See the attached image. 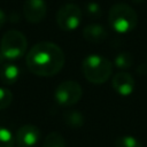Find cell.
<instances>
[{
  "mask_svg": "<svg viewBox=\"0 0 147 147\" xmlns=\"http://www.w3.org/2000/svg\"><path fill=\"white\" fill-rule=\"evenodd\" d=\"M133 2H136V3H141V2H144V0H132Z\"/></svg>",
  "mask_w": 147,
  "mask_h": 147,
  "instance_id": "20",
  "label": "cell"
},
{
  "mask_svg": "<svg viewBox=\"0 0 147 147\" xmlns=\"http://www.w3.org/2000/svg\"><path fill=\"white\" fill-rule=\"evenodd\" d=\"M41 133L38 126L26 124L21 126L15 136L16 147H34L40 140Z\"/></svg>",
  "mask_w": 147,
  "mask_h": 147,
  "instance_id": "7",
  "label": "cell"
},
{
  "mask_svg": "<svg viewBox=\"0 0 147 147\" xmlns=\"http://www.w3.org/2000/svg\"><path fill=\"white\" fill-rule=\"evenodd\" d=\"M64 122L72 129H78L84 125V115L78 110H68L63 115Z\"/></svg>",
  "mask_w": 147,
  "mask_h": 147,
  "instance_id": "12",
  "label": "cell"
},
{
  "mask_svg": "<svg viewBox=\"0 0 147 147\" xmlns=\"http://www.w3.org/2000/svg\"><path fill=\"white\" fill-rule=\"evenodd\" d=\"M83 37L88 42L100 44V42H103L107 39L108 32L105 29V26H102L101 24L91 23V24H87L83 29Z\"/></svg>",
  "mask_w": 147,
  "mask_h": 147,
  "instance_id": "10",
  "label": "cell"
},
{
  "mask_svg": "<svg viewBox=\"0 0 147 147\" xmlns=\"http://www.w3.org/2000/svg\"><path fill=\"white\" fill-rule=\"evenodd\" d=\"M6 14H5V11L2 10V9H0V29L5 25V23H6Z\"/></svg>",
  "mask_w": 147,
  "mask_h": 147,
  "instance_id": "19",
  "label": "cell"
},
{
  "mask_svg": "<svg viewBox=\"0 0 147 147\" xmlns=\"http://www.w3.org/2000/svg\"><path fill=\"white\" fill-rule=\"evenodd\" d=\"M115 147H142V144L133 136H121L115 140Z\"/></svg>",
  "mask_w": 147,
  "mask_h": 147,
  "instance_id": "15",
  "label": "cell"
},
{
  "mask_svg": "<svg viewBox=\"0 0 147 147\" xmlns=\"http://www.w3.org/2000/svg\"><path fill=\"white\" fill-rule=\"evenodd\" d=\"M65 56L60 46L51 41H41L31 47L25 57L28 69L41 77L56 75L64 65Z\"/></svg>",
  "mask_w": 147,
  "mask_h": 147,
  "instance_id": "1",
  "label": "cell"
},
{
  "mask_svg": "<svg viewBox=\"0 0 147 147\" xmlns=\"http://www.w3.org/2000/svg\"><path fill=\"white\" fill-rule=\"evenodd\" d=\"M28 48L26 37L17 30L7 31L0 41V53L7 60H17L22 57Z\"/></svg>",
  "mask_w": 147,
  "mask_h": 147,
  "instance_id": "4",
  "label": "cell"
},
{
  "mask_svg": "<svg viewBox=\"0 0 147 147\" xmlns=\"http://www.w3.org/2000/svg\"><path fill=\"white\" fill-rule=\"evenodd\" d=\"M111 86L117 94L122 96H127L133 93L134 87H136V82H134V78L130 74L125 71H121L113 76Z\"/></svg>",
  "mask_w": 147,
  "mask_h": 147,
  "instance_id": "9",
  "label": "cell"
},
{
  "mask_svg": "<svg viewBox=\"0 0 147 147\" xmlns=\"http://www.w3.org/2000/svg\"><path fill=\"white\" fill-rule=\"evenodd\" d=\"M21 75L20 68L14 63H5L0 68V80L7 85L15 84Z\"/></svg>",
  "mask_w": 147,
  "mask_h": 147,
  "instance_id": "11",
  "label": "cell"
},
{
  "mask_svg": "<svg viewBox=\"0 0 147 147\" xmlns=\"http://www.w3.org/2000/svg\"><path fill=\"white\" fill-rule=\"evenodd\" d=\"M108 22L115 32L127 33L137 26L138 15L131 6L124 2H118L113 5L109 9Z\"/></svg>",
  "mask_w": 147,
  "mask_h": 147,
  "instance_id": "3",
  "label": "cell"
},
{
  "mask_svg": "<svg viewBox=\"0 0 147 147\" xmlns=\"http://www.w3.org/2000/svg\"><path fill=\"white\" fill-rule=\"evenodd\" d=\"M13 101V93L6 87H0V110L7 108Z\"/></svg>",
  "mask_w": 147,
  "mask_h": 147,
  "instance_id": "18",
  "label": "cell"
},
{
  "mask_svg": "<svg viewBox=\"0 0 147 147\" xmlns=\"http://www.w3.org/2000/svg\"><path fill=\"white\" fill-rule=\"evenodd\" d=\"M83 95V88L76 80H64L57 85L54 92L55 101L62 107L76 105Z\"/></svg>",
  "mask_w": 147,
  "mask_h": 147,
  "instance_id": "5",
  "label": "cell"
},
{
  "mask_svg": "<svg viewBox=\"0 0 147 147\" xmlns=\"http://www.w3.org/2000/svg\"><path fill=\"white\" fill-rule=\"evenodd\" d=\"M82 71L90 83L103 84L111 76L113 64L102 55L90 54L82 62Z\"/></svg>",
  "mask_w": 147,
  "mask_h": 147,
  "instance_id": "2",
  "label": "cell"
},
{
  "mask_svg": "<svg viewBox=\"0 0 147 147\" xmlns=\"http://www.w3.org/2000/svg\"><path fill=\"white\" fill-rule=\"evenodd\" d=\"M15 137L11 131L5 126H0V147H14Z\"/></svg>",
  "mask_w": 147,
  "mask_h": 147,
  "instance_id": "16",
  "label": "cell"
},
{
  "mask_svg": "<svg viewBox=\"0 0 147 147\" xmlns=\"http://www.w3.org/2000/svg\"><path fill=\"white\" fill-rule=\"evenodd\" d=\"M114 64L116 68L125 70L133 64V56L129 52H121L114 59Z\"/></svg>",
  "mask_w": 147,
  "mask_h": 147,
  "instance_id": "13",
  "label": "cell"
},
{
  "mask_svg": "<svg viewBox=\"0 0 147 147\" xmlns=\"http://www.w3.org/2000/svg\"><path fill=\"white\" fill-rule=\"evenodd\" d=\"M42 147H65V140L59 132H51L46 136Z\"/></svg>",
  "mask_w": 147,
  "mask_h": 147,
  "instance_id": "14",
  "label": "cell"
},
{
  "mask_svg": "<svg viewBox=\"0 0 147 147\" xmlns=\"http://www.w3.org/2000/svg\"><path fill=\"white\" fill-rule=\"evenodd\" d=\"M47 13L45 0H25L23 5V15L25 20L32 24L41 22Z\"/></svg>",
  "mask_w": 147,
  "mask_h": 147,
  "instance_id": "8",
  "label": "cell"
},
{
  "mask_svg": "<svg viewBox=\"0 0 147 147\" xmlns=\"http://www.w3.org/2000/svg\"><path fill=\"white\" fill-rule=\"evenodd\" d=\"M84 10H85V14L90 18L95 20V18H100L102 16V9H101L100 5L98 2H94V1H90V2L85 3Z\"/></svg>",
  "mask_w": 147,
  "mask_h": 147,
  "instance_id": "17",
  "label": "cell"
},
{
  "mask_svg": "<svg viewBox=\"0 0 147 147\" xmlns=\"http://www.w3.org/2000/svg\"><path fill=\"white\" fill-rule=\"evenodd\" d=\"M82 18L83 11L75 3H67L62 6L56 13V23L63 31L76 30L80 25Z\"/></svg>",
  "mask_w": 147,
  "mask_h": 147,
  "instance_id": "6",
  "label": "cell"
}]
</instances>
